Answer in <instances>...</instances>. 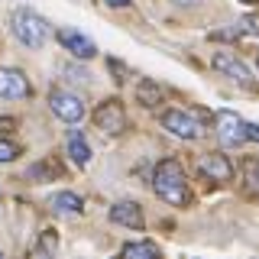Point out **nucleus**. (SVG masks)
I'll use <instances>...</instances> for the list:
<instances>
[{
    "label": "nucleus",
    "instance_id": "obj_1",
    "mask_svg": "<svg viewBox=\"0 0 259 259\" xmlns=\"http://www.w3.org/2000/svg\"><path fill=\"white\" fill-rule=\"evenodd\" d=\"M152 188L165 204H188V182H185V172L175 159H165L156 165V175H152Z\"/></svg>",
    "mask_w": 259,
    "mask_h": 259
},
{
    "label": "nucleus",
    "instance_id": "obj_2",
    "mask_svg": "<svg viewBox=\"0 0 259 259\" xmlns=\"http://www.w3.org/2000/svg\"><path fill=\"white\" fill-rule=\"evenodd\" d=\"M13 36L20 39L23 46H29V49H42L46 46V36H49V26H46V20L39 13H32V10H16L13 13Z\"/></svg>",
    "mask_w": 259,
    "mask_h": 259
},
{
    "label": "nucleus",
    "instance_id": "obj_3",
    "mask_svg": "<svg viewBox=\"0 0 259 259\" xmlns=\"http://www.w3.org/2000/svg\"><path fill=\"white\" fill-rule=\"evenodd\" d=\"M49 107H52V113L62 117L65 123H78V120L84 117V104H81V97L68 94V91H52V94H49Z\"/></svg>",
    "mask_w": 259,
    "mask_h": 259
},
{
    "label": "nucleus",
    "instance_id": "obj_4",
    "mask_svg": "<svg viewBox=\"0 0 259 259\" xmlns=\"http://www.w3.org/2000/svg\"><path fill=\"white\" fill-rule=\"evenodd\" d=\"M162 126H165L168 133L182 136V140H198V136L204 133V126L194 117H188V113H182V110H165L162 113Z\"/></svg>",
    "mask_w": 259,
    "mask_h": 259
},
{
    "label": "nucleus",
    "instance_id": "obj_5",
    "mask_svg": "<svg viewBox=\"0 0 259 259\" xmlns=\"http://www.w3.org/2000/svg\"><path fill=\"white\" fill-rule=\"evenodd\" d=\"M217 133H221L224 146H240L246 140V123L233 110H224V113H217Z\"/></svg>",
    "mask_w": 259,
    "mask_h": 259
},
{
    "label": "nucleus",
    "instance_id": "obj_6",
    "mask_svg": "<svg viewBox=\"0 0 259 259\" xmlns=\"http://www.w3.org/2000/svg\"><path fill=\"white\" fill-rule=\"evenodd\" d=\"M94 123H97V130H104V133H123V123H126L123 104H120V101L101 104L97 113H94Z\"/></svg>",
    "mask_w": 259,
    "mask_h": 259
},
{
    "label": "nucleus",
    "instance_id": "obj_7",
    "mask_svg": "<svg viewBox=\"0 0 259 259\" xmlns=\"http://www.w3.org/2000/svg\"><path fill=\"white\" fill-rule=\"evenodd\" d=\"M110 221L113 224H123L130 230H143L146 227V217H143V207L136 201H117L110 207Z\"/></svg>",
    "mask_w": 259,
    "mask_h": 259
},
{
    "label": "nucleus",
    "instance_id": "obj_8",
    "mask_svg": "<svg viewBox=\"0 0 259 259\" xmlns=\"http://www.w3.org/2000/svg\"><path fill=\"white\" fill-rule=\"evenodd\" d=\"M59 42L68 49L75 59H94V55H97V46H94L88 36L75 32V29H59Z\"/></svg>",
    "mask_w": 259,
    "mask_h": 259
},
{
    "label": "nucleus",
    "instance_id": "obj_9",
    "mask_svg": "<svg viewBox=\"0 0 259 259\" xmlns=\"http://www.w3.org/2000/svg\"><path fill=\"white\" fill-rule=\"evenodd\" d=\"M29 94V81L23 71L16 68H0V97H26Z\"/></svg>",
    "mask_w": 259,
    "mask_h": 259
},
{
    "label": "nucleus",
    "instance_id": "obj_10",
    "mask_svg": "<svg viewBox=\"0 0 259 259\" xmlns=\"http://www.w3.org/2000/svg\"><path fill=\"white\" fill-rule=\"evenodd\" d=\"M198 168H201V175L210 178V182H230V175H233V168H230V162H227V156H217V152L204 156V159L198 162Z\"/></svg>",
    "mask_w": 259,
    "mask_h": 259
},
{
    "label": "nucleus",
    "instance_id": "obj_11",
    "mask_svg": "<svg viewBox=\"0 0 259 259\" xmlns=\"http://www.w3.org/2000/svg\"><path fill=\"white\" fill-rule=\"evenodd\" d=\"M214 68L224 71V75H230V78H237V81H243V84H249V78H253L246 65H243L240 59H233L230 52H217L214 55Z\"/></svg>",
    "mask_w": 259,
    "mask_h": 259
},
{
    "label": "nucleus",
    "instance_id": "obj_12",
    "mask_svg": "<svg viewBox=\"0 0 259 259\" xmlns=\"http://www.w3.org/2000/svg\"><path fill=\"white\" fill-rule=\"evenodd\" d=\"M49 207L55 210V214H65V217H78L81 214V198L71 191H59L52 201H49Z\"/></svg>",
    "mask_w": 259,
    "mask_h": 259
},
{
    "label": "nucleus",
    "instance_id": "obj_13",
    "mask_svg": "<svg viewBox=\"0 0 259 259\" xmlns=\"http://www.w3.org/2000/svg\"><path fill=\"white\" fill-rule=\"evenodd\" d=\"M68 156L75 159V165H88V162H91V149H88L84 136H81L78 130L68 133Z\"/></svg>",
    "mask_w": 259,
    "mask_h": 259
},
{
    "label": "nucleus",
    "instance_id": "obj_14",
    "mask_svg": "<svg viewBox=\"0 0 259 259\" xmlns=\"http://www.w3.org/2000/svg\"><path fill=\"white\" fill-rule=\"evenodd\" d=\"M123 256L126 259H136V256L149 259V256H159V246H156V243H149V240H146V243H126V246H123Z\"/></svg>",
    "mask_w": 259,
    "mask_h": 259
},
{
    "label": "nucleus",
    "instance_id": "obj_15",
    "mask_svg": "<svg viewBox=\"0 0 259 259\" xmlns=\"http://www.w3.org/2000/svg\"><path fill=\"white\" fill-rule=\"evenodd\" d=\"M136 97H140V104H143V107H156V104H159V97H162V91H159L156 84H149V81H143V84H140V91H136Z\"/></svg>",
    "mask_w": 259,
    "mask_h": 259
},
{
    "label": "nucleus",
    "instance_id": "obj_16",
    "mask_svg": "<svg viewBox=\"0 0 259 259\" xmlns=\"http://www.w3.org/2000/svg\"><path fill=\"white\" fill-rule=\"evenodd\" d=\"M36 253H55V230H46L42 237H39Z\"/></svg>",
    "mask_w": 259,
    "mask_h": 259
},
{
    "label": "nucleus",
    "instance_id": "obj_17",
    "mask_svg": "<svg viewBox=\"0 0 259 259\" xmlns=\"http://www.w3.org/2000/svg\"><path fill=\"white\" fill-rule=\"evenodd\" d=\"M20 156V149L10 143V140H0V162H10V159H16Z\"/></svg>",
    "mask_w": 259,
    "mask_h": 259
},
{
    "label": "nucleus",
    "instance_id": "obj_18",
    "mask_svg": "<svg viewBox=\"0 0 259 259\" xmlns=\"http://www.w3.org/2000/svg\"><path fill=\"white\" fill-rule=\"evenodd\" d=\"M13 126H16V120H13V117H0V133H10Z\"/></svg>",
    "mask_w": 259,
    "mask_h": 259
},
{
    "label": "nucleus",
    "instance_id": "obj_19",
    "mask_svg": "<svg viewBox=\"0 0 259 259\" xmlns=\"http://www.w3.org/2000/svg\"><path fill=\"white\" fill-rule=\"evenodd\" d=\"M110 71L117 75V81H123V75H126V68H123L120 62H113V59H110Z\"/></svg>",
    "mask_w": 259,
    "mask_h": 259
},
{
    "label": "nucleus",
    "instance_id": "obj_20",
    "mask_svg": "<svg viewBox=\"0 0 259 259\" xmlns=\"http://www.w3.org/2000/svg\"><path fill=\"white\" fill-rule=\"evenodd\" d=\"M246 140H256L259 143V123H246Z\"/></svg>",
    "mask_w": 259,
    "mask_h": 259
},
{
    "label": "nucleus",
    "instance_id": "obj_21",
    "mask_svg": "<svg viewBox=\"0 0 259 259\" xmlns=\"http://www.w3.org/2000/svg\"><path fill=\"white\" fill-rule=\"evenodd\" d=\"M104 4H110V7H126L130 0H104Z\"/></svg>",
    "mask_w": 259,
    "mask_h": 259
},
{
    "label": "nucleus",
    "instance_id": "obj_22",
    "mask_svg": "<svg viewBox=\"0 0 259 259\" xmlns=\"http://www.w3.org/2000/svg\"><path fill=\"white\" fill-rule=\"evenodd\" d=\"M240 4H253V7H256V4H259V0H240Z\"/></svg>",
    "mask_w": 259,
    "mask_h": 259
}]
</instances>
